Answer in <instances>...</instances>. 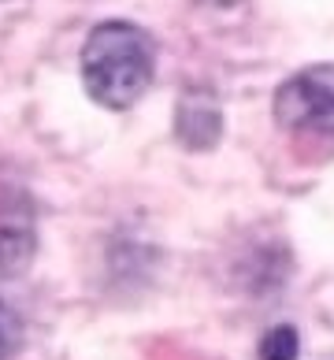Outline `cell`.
Returning <instances> with one entry per match:
<instances>
[{
	"label": "cell",
	"mask_w": 334,
	"mask_h": 360,
	"mask_svg": "<svg viewBox=\"0 0 334 360\" xmlns=\"http://www.w3.org/2000/svg\"><path fill=\"white\" fill-rule=\"evenodd\" d=\"M156 52L149 34L130 22H101L82 49V82L104 108H130L153 82Z\"/></svg>",
	"instance_id": "1"
},
{
	"label": "cell",
	"mask_w": 334,
	"mask_h": 360,
	"mask_svg": "<svg viewBox=\"0 0 334 360\" xmlns=\"http://www.w3.org/2000/svg\"><path fill=\"white\" fill-rule=\"evenodd\" d=\"M23 342V319L11 304L0 297V360H11Z\"/></svg>",
	"instance_id": "6"
},
{
	"label": "cell",
	"mask_w": 334,
	"mask_h": 360,
	"mask_svg": "<svg viewBox=\"0 0 334 360\" xmlns=\"http://www.w3.org/2000/svg\"><path fill=\"white\" fill-rule=\"evenodd\" d=\"M179 138L190 145V149H208L212 141L219 138V104L208 97V93H186L179 104Z\"/></svg>",
	"instance_id": "3"
},
{
	"label": "cell",
	"mask_w": 334,
	"mask_h": 360,
	"mask_svg": "<svg viewBox=\"0 0 334 360\" xmlns=\"http://www.w3.org/2000/svg\"><path fill=\"white\" fill-rule=\"evenodd\" d=\"M205 4H216V8H234L238 0H205Z\"/></svg>",
	"instance_id": "7"
},
{
	"label": "cell",
	"mask_w": 334,
	"mask_h": 360,
	"mask_svg": "<svg viewBox=\"0 0 334 360\" xmlns=\"http://www.w3.org/2000/svg\"><path fill=\"white\" fill-rule=\"evenodd\" d=\"M260 356L264 360H293L297 356V330L293 327H271L260 338Z\"/></svg>",
	"instance_id": "5"
},
{
	"label": "cell",
	"mask_w": 334,
	"mask_h": 360,
	"mask_svg": "<svg viewBox=\"0 0 334 360\" xmlns=\"http://www.w3.org/2000/svg\"><path fill=\"white\" fill-rule=\"evenodd\" d=\"M34 257V226L19 216H0V275H19Z\"/></svg>",
	"instance_id": "4"
},
{
	"label": "cell",
	"mask_w": 334,
	"mask_h": 360,
	"mask_svg": "<svg viewBox=\"0 0 334 360\" xmlns=\"http://www.w3.org/2000/svg\"><path fill=\"white\" fill-rule=\"evenodd\" d=\"M275 119L293 134L334 138V68H309L275 93Z\"/></svg>",
	"instance_id": "2"
}]
</instances>
